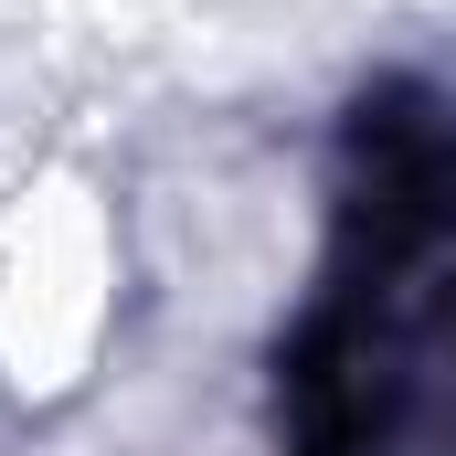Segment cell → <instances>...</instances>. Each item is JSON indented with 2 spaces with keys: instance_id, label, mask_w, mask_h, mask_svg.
<instances>
[{
  "instance_id": "6da1fadb",
  "label": "cell",
  "mask_w": 456,
  "mask_h": 456,
  "mask_svg": "<svg viewBox=\"0 0 456 456\" xmlns=\"http://www.w3.org/2000/svg\"><path fill=\"white\" fill-rule=\"evenodd\" d=\"M107 319V255H96V213L75 191H43L11 244H0V361L21 393L75 382V361L96 350Z\"/></svg>"
}]
</instances>
